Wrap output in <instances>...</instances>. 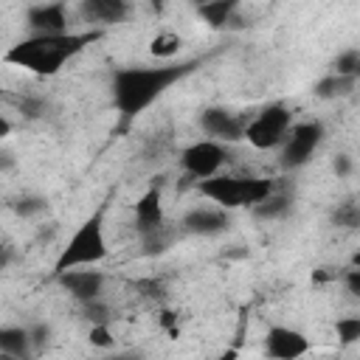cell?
I'll return each instance as SVG.
<instances>
[{
  "label": "cell",
  "mask_w": 360,
  "mask_h": 360,
  "mask_svg": "<svg viewBox=\"0 0 360 360\" xmlns=\"http://www.w3.org/2000/svg\"><path fill=\"white\" fill-rule=\"evenodd\" d=\"M197 68V62H166V65H129L118 68L112 73L110 90L112 104L121 112L124 121L138 118L143 110H149L174 82L188 76Z\"/></svg>",
  "instance_id": "cell-1"
},
{
  "label": "cell",
  "mask_w": 360,
  "mask_h": 360,
  "mask_svg": "<svg viewBox=\"0 0 360 360\" xmlns=\"http://www.w3.org/2000/svg\"><path fill=\"white\" fill-rule=\"evenodd\" d=\"M101 34L98 31H68V34H53V37H25L14 42L6 53L3 62L22 68L34 76H53L59 73L73 56H79L90 42H96Z\"/></svg>",
  "instance_id": "cell-2"
},
{
  "label": "cell",
  "mask_w": 360,
  "mask_h": 360,
  "mask_svg": "<svg viewBox=\"0 0 360 360\" xmlns=\"http://www.w3.org/2000/svg\"><path fill=\"white\" fill-rule=\"evenodd\" d=\"M107 253L110 248L104 236V205H98L87 219H82V225L70 233V239L59 250L53 262V276L65 270H76V267H93L101 259H107Z\"/></svg>",
  "instance_id": "cell-3"
},
{
  "label": "cell",
  "mask_w": 360,
  "mask_h": 360,
  "mask_svg": "<svg viewBox=\"0 0 360 360\" xmlns=\"http://www.w3.org/2000/svg\"><path fill=\"white\" fill-rule=\"evenodd\" d=\"M197 191L211 200L222 211L233 208H253L262 200H267L276 191V183L270 177H236V174H214L208 180L197 183Z\"/></svg>",
  "instance_id": "cell-4"
},
{
  "label": "cell",
  "mask_w": 360,
  "mask_h": 360,
  "mask_svg": "<svg viewBox=\"0 0 360 360\" xmlns=\"http://www.w3.org/2000/svg\"><path fill=\"white\" fill-rule=\"evenodd\" d=\"M290 127H292V112L284 104H267L250 121H245V138L242 141H248L259 152L278 149L284 143V135Z\"/></svg>",
  "instance_id": "cell-5"
},
{
  "label": "cell",
  "mask_w": 360,
  "mask_h": 360,
  "mask_svg": "<svg viewBox=\"0 0 360 360\" xmlns=\"http://www.w3.org/2000/svg\"><path fill=\"white\" fill-rule=\"evenodd\" d=\"M326 129L323 121L309 118V121H298L287 129L284 143H281V166L284 169H301L309 163V158L315 155V149L321 146Z\"/></svg>",
  "instance_id": "cell-6"
},
{
  "label": "cell",
  "mask_w": 360,
  "mask_h": 360,
  "mask_svg": "<svg viewBox=\"0 0 360 360\" xmlns=\"http://www.w3.org/2000/svg\"><path fill=\"white\" fill-rule=\"evenodd\" d=\"M225 160H228L225 146L217 143V141H208V138L194 141V143H188V146L180 152V166H183V172H186L188 177H194L197 183H200V180H208V177H214V174H219V169L225 166Z\"/></svg>",
  "instance_id": "cell-7"
},
{
  "label": "cell",
  "mask_w": 360,
  "mask_h": 360,
  "mask_svg": "<svg viewBox=\"0 0 360 360\" xmlns=\"http://www.w3.org/2000/svg\"><path fill=\"white\" fill-rule=\"evenodd\" d=\"M312 349L309 338L292 326H270L264 335V352L270 360H298Z\"/></svg>",
  "instance_id": "cell-8"
},
{
  "label": "cell",
  "mask_w": 360,
  "mask_h": 360,
  "mask_svg": "<svg viewBox=\"0 0 360 360\" xmlns=\"http://www.w3.org/2000/svg\"><path fill=\"white\" fill-rule=\"evenodd\" d=\"M200 127L208 135V141L217 143H236L245 138V118L225 107H205L200 115Z\"/></svg>",
  "instance_id": "cell-9"
},
{
  "label": "cell",
  "mask_w": 360,
  "mask_h": 360,
  "mask_svg": "<svg viewBox=\"0 0 360 360\" xmlns=\"http://www.w3.org/2000/svg\"><path fill=\"white\" fill-rule=\"evenodd\" d=\"M56 284L70 295L76 298L79 304H87V301H96L101 298V290H104V273L101 270H93V267H76V270H65L59 276H53Z\"/></svg>",
  "instance_id": "cell-10"
},
{
  "label": "cell",
  "mask_w": 360,
  "mask_h": 360,
  "mask_svg": "<svg viewBox=\"0 0 360 360\" xmlns=\"http://www.w3.org/2000/svg\"><path fill=\"white\" fill-rule=\"evenodd\" d=\"M28 31L34 37H53V34H68V6L65 3H39L31 6L28 14Z\"/></svg>",
  "instance_id": "cell-11"
},
{
  "label": "cell",
  "mask_w": 360,
  "mask_h": 360,
  "mask_svg": "<svg viewBox=\"0 0 360 360\" xmlns=\"http://www.w3.org/2000/svg\"><path fill=\"white\" fill-rule=\"evenodd\" d=\"M183 228L194 236H217L231 228V214L222 208H191L183 217Z\"/></svg>",
  "instance_id": "cell-12"
},
{
  "label": "cell",
  "mask_w": 360,
  "mask_h": 360,
  "mask_svg": "<svg viewBox=\"0 0 360 360\" xmlns=\"http://www.w3.org/2000/svg\"><path fill=\"white\" fill-rule=\"evenodd\" d=\"M135 228L143 236L163 231V200H160V188L143 191L141 200L135 202Z\"/></svg>",
  "instance_id": "cell-13"
},
{
  "label": "cell",
  "mask_w": 360,
  "mask_h": 360,
  "mask_svg": "<svg viewBox=\"0 0 360 360\" xmlns=\"http://www.w3.org/2000/svg\"><path fill=\"white\" fill-rule=\"evenodd\" d=\"M82 14L87 17V22H96V25H115V22L127 20L129 3H124V0H84Z\"/></svg>",
  "instance_id": "cell-14"
},
{
  "label": "cell",
  "mask_w": 360,
  "mask_h": 360,
  "mask_svg": "<svg viewBox=\"0 0 360 360\" xmlns=\"http://www.w3.org/2000/svg\"><path fill=\"white\" fill-rule=\"evenodd\" d=\"M0 354L11 360H28L34 354L28 326H0Z\"/></svg>",
  "instance_id": "cell-15"
},
{
  "label": "cell",
  "mask_w": 360,
  "mask_h": 360,
  "mask_svg": "<svg viewBox=\"0 0 360 360\" xmlns=\"http://www.w3.org/2000/svg\"><path fill=\"white\" fill-rule=\"evenodd\" d=\"M236 8V0H208L197 6V14L208 28H228L233 22Z\"/></svg>",
  "instance_id": "cell-16"
},
{
  "label": "cell",
  "mask_w": 360,
  "mask_h": 360,
  "mask_svg": "<svg viewBox=\"0 0 360 360\" xmlns=\"http://www.w3.org/2000/svg\"><path fill=\"white\" fill-rule=\"evenodd\" d=\"M180 48H183V37H180L177 31H169V28L158 31V34L149 39V53H152L155 59H163V62H172V59L180 53Z\"/></svg>",
  "instance_id": "cell-17"
},
{
  "label": "cell",
  "mask_w": 360,
  "mask_h": 360,
  "mask_svg": "<svg viewBox=\"0 0 360 360\" xmlns=\"http://www.w3.org/2000/svg\"><path fill=\"white\" fill-rule=\"evenodd\" d=\"M354 87H357V79H346V76L329 73L315 84V96L318 98H346V96L354 93Z\"/></svg>",
  "instance_id": "cell-18"
},
{
  "label": "cell",
  "mask_w": 360,
  "mask_h": 360,
  "mask_svg": "<svg viewBox=\"0 0 360 360\" xmlns=\"http://www.w3.org/2000/svg\"><path fill=\"white\" fill-rule=\"evenodd\" d=\"M250 211H253L256 219H281V217H287V211H290V197L276 188L267 200H262V202L253 205Z\"/></svg>",
  "instance_id": "cell-19"
},
{
  "label": "cell",
  "mask_w": 360,
  "mask_h": 360,
  "mask_svg": "<svg viewBox=\"0 0 360 360\" xmlns=\"http://www.w3.org/2000/svg\"><path fill=\"white\" fill-rule=\"evenodd\" d=\"M335 76H346V79H360V51L357 48H346L335 65H332Z\"/></svg>",
  "instance_id": "cell-20"
},
{
  "label": "cell",
  "mask_w": 360,
  "mask_h": 360,
  "mask_svg": "<svg viewBox=\"0 0 360 360\" xmlns=\"http://www.w3.org/2000/svg\"><path fill=\"white\" fill-rule=\"evenodd\" d=\"M335 332H338V340H340L343 346H354V343L360 340V318H357V315H343V318H338Z\"/></svg>",
  "instance_id": "cell-21"
},
{
  "label": "cell",
  "mask_w": 360,
  "mask_h": 360,
  "mask_svg": "<svg viewBox=\"0 0 360 360\" xmlns=\"http://www.w3.org/2000/svg\"><path fill=\"white\" fill-rule=\"evenodd\" d=\"M82 315H84V321H87L90 326H96V323H110V321H112V315H110V309H107V304H104L101 298L82 304Z\"/></svg>",
  "instance_id": "cell-22"
},
{
  "label": "cell",
  "mask_w": 360,
  "mask_h": 360,
  "mask_svg": "<svg viewBox=\"0 0 360 360\" xmlns=\"http://www.w3.org/2000/svg\"><path fill=\"white\" fill-rule=\"evenodd\" d=\"M332 222L340 228H357L360 225V208L354 202H343L332 211Z\"/></svg>",
  "instance_id": "cell-23"
},
{
  "label": "cell",
  "mask_w": 360,
  "mask_h": 360,
  "mask_svg": "<svg viewBox=\"0 0 360 360\" xmlns=\"http://www.w3.org/2000/svg\"><path fill=\"white\" fill-rule=\"evenodd\" d=\"M87 340H90V346H96V349H112V346H115V338H112L110 323H96V326H90V329H87Z\"/></svg>",
  "instance_id": "cell-24"
},
{
  "label": "cell",
  "mask_w": 360,
  "mask_h": 360,
  "mask_svg": "<svg viewBox=\"0 0 360 360\" xmlns=\"http://www.w3.org/2000/svg\"><path fill=\"white\" fill-rule=\"evenodd\" d=\"M11 208L20 214V217H34L39 211H45V200L42 197H20L11 202Z\"/></svg>",
  "instance_id": "cell-25"
},
{
  "label": "cell",
  "mask_w": 360,
  "mask_h": 360,
  "mask_svg": "<svg viewBox=\"0 0 360 360\" xmlns=\"http://www.w3.org/2000/svg\"><path fill=\"white\" fill-rule=\"evenodd\" d=\"M340 278H343V284H346V292L349 295H360V267H346L343 273H340Z\"/></svg>",
  "instance_id": "cell-26"
},
{
  "label": "cell",
  "mask_w": 360,
  "mask_h": 360,
  "mask_svg": "<svg viewBox=\"0 0 360 360\" xmlns=\"http://www.w3.org/2000/svg\"><path fill=\"white\" fill-rule=\"evenodd\" d=\"M28 335H31V346L39 349V346H45V343L51 340V326H45V323H34V326H28Z\"/></svg>",
  "instance_id": "cell-27"
},
{
  "label": "cell",
  "mask_w": 360,
  "mask_h": 360,
  "mask_svg": "<svg viewBox=\"0 0 360 360\" xmlns=\"http://www.w3.org/2000/svg\"><path fill=\"white\" fill-rule=\"evenodd\" d=\"M135 287H138V290H143V295H149V298H160V295H163V284H160L158 278H146V281H138Z\"/></svg>",
  "instance_id": "cell-28"
},
{
  "label": "cell",
  "mask_w": 360,
  "mask_h": 360,
  "mask_svg": "<svg viewBox=\"0 0 360 360\" xmlns=\"http://www.w3.org/2000/svg\"><path fill=\"white\" fill-rule=\"evenodd\" d=\"M332 169H335V174H338V177H349V174H352V169H354V163H352V158H349V155H338V158H335V163H332Z\"/></svg>",
  "instance_id": "cell-29"
},
{
  "label": "cell",
  "mask_w": 360,
  "mask_h": 360,
  "mask_svg": "<svg viewBox=\"0 0 360 360\" xmlns=\"http://www.w3.org/2000/svg\"><path fill=\"white\" fill-rule=\"evenodd\" d=\"M335 278H340V273L335 267H318L312 273V284H326V281H335Z\"/></svg>",
  "instance_id": "cell-30"
},
{
  "label": "cell",
  "mask_w": 360,
  "mask_h": 360,
  "mask_svg": "<svg viewBox=\"0 0 360 360\" xmlns=\"http://www.w3.org/2000/svg\"><path fill=\"white\" fill-rule=\"evenodd\" d=\"M14 259H17V248L8 242H0V270H6Z\"/></svg>",
  "instance_id": "cell-31"
},
{
  "label": "cell",
  "mask_w": 360,
  "mask_h": 360,
  "mask_svg": "<svg viewBox=\"0 0 360 360\" xmlns=\"http://www.w3.org/2000/svg\"><path fill=\"white\" fill-rule=\"evenodd\" d=\"M160 326H163L169 335H177V315L169 312V309H163V312H160Z\"/></svg>",
  "instance_id": "cell-32"
},
{
  "label": "cell",
  "mask_w": 360,
  "mask_h": 360,
  "mask_svg": "<svg viewBox=\"0 0 360 360\" xmlns=\"http://www.w3.org/2000/svg\"><path fill=\"white\" fill-rule=\"evenodd\" d=\"M214 360H239V352H236V349H225V352H219Z\"/></svg>",
  "instance_id": "cell-33"
},
{
  "label": "cell",
  "mask_w": 360,
  "mask_h": 360,
  "mask_svg": "<svg viewBox=\"0 0 360 360\" xmlns=\"http://www.w3.org/2000/svg\"><path fill=\"white\" fill-rule=\"evenodd\" d=\"M8 132H11V121H8L6 115H0V141H3Z\"/></svg>",
  "instance_id": "cell-34"
}]
</instances>
